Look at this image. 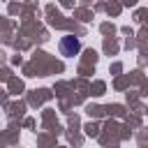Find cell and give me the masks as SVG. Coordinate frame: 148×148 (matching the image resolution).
Segmentation results:
<instances>
[{"mask_svg": "<svg viewBox=\"0 0 148 148\" xmlns=\"http://www.w3.org/2000/svg\"><path fill=\"white\" fill-rule=\"evenodd\" d=\"M58 49H60V56L72 58V56H76V53L81 51V42H79V37H74V35H65V37L60 39Z\"/></svg>", "mask_w": 148, "mask_h": 148, "instance_id": "1", "label": "cell"}]
</instances>
